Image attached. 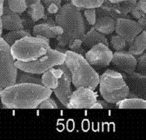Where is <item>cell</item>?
I'll return each instance as SVG.
<instances>
[{
    "instance_id": "obj_1",
    "label": "cell",
    "mask_w": 146,
    "mask_h": 140,
    "mask_svg": "<svg viewBox=\"0 0 146 140\" xmlns=\"http://www.w3.org/2000/svg\"><path fill=\"white\" fill-rule=\"evenodd\" d=\"M52 93V89L38 84L15 83L1 92L0 101L5 108L35 109Z\"/></svg>"
},
{
    "instance_id": "obj_32",
    "label": "cell",
    "mask_w": 146,
    "mask_h": 140,
    "mask_svg": "<svg viewBox=\"0 0 146 140\" xmlns=\"http://www.w3.org/2000/svg\"><path fill=\"white\" fill-rule=\"evenodd\" d=\"M47 11L50 14H56L58 12L60 6L56 5L55 3H51L47 7Z\"/></svg>"
},
{
    "instance_id": "obj_19",
    "label": "cell",
    "mask_w": 146,
    "mask_h": 140,
    "mask_svg": "<svg viewBox=\"0 0 146 140\" xmlns=\"http://www.w3.org/2000/svg\"><path fill=\"white\" fill-rule=\"evenodd\" d=\"M56 24L55 22H54L52 20L47 21L46 23L38 24L33 27V34L34 36L36 35H42L48 39L56 38V35L52 33L50 27L52 25Z\"/></svg>"
},
{
    "instance_id": "obj_14",
    "label": "cell",
    "mask_w": 146,
    "mask_h": 140,
    "mask_svg": "<svg viewBox=\"0 0 146 140\" xmlns=\"http://www.w3.org/2000/svg\"><path fill=\"white\" fill-rule=\"evenodd\" d=\"M3 28L8 31L20 30L23 29V25L19 14L11 11L6 1L3 8V12L0 17Z\"/></svg>"
},
{
    "instance_id": "obj_44",
    "label": "cell",
    "mask_w": 146,
    "mask_h": 140,
    "mask_svg": "<svg viewBox=\"0 0 146 140\" xmlns=\"http://www.w3.org/2000/svg\"><path fill=\"white\" fill-rule=\"evenodd\" d=\"M0 97H1V93H0Z\"/></svg>"
},
{
    "instance_id": "obj_31",
    "label": "cell",
    "mask_w": 146,
    "mask_h": 140,
    "mask_svg": "<svg viewBox=\"0 0 146 140\" xmlns=\"http://www.w3.org/2000/svg\"><path fill=\"white\" fill-rule=\"evenodd\" d=\"M84 16L89 25L93 26L96 20V12L95 9H88L84 11Z\"/></svg>"
},
{
    "instance_id": "obj_35",
    "label": "cell",
    "mask_w": 146,
    "mask_h": 140,
    "mask_svg": "<svg viewBox=\"0 0 146 140\" xmlns=\"http://www.w3.org/2000/svg\"><path fill=\"white\" fill-rule=\"evenodd\" d=\"M136 7L145 14L146 13V0H139L138 2L136 3Z\"/></svg>"
},
{
    "instance_id": "obj_42",
    "label": "cell",
    "mask_w": 146,
    "mask_h": 140,
    "mask_svg": "<svg viewBox=\"0 0 146 140\" xmlns=\"http://www.w3.org/2000/svg\"><path fill=\"white\" fill-rule=\"evenodd\" d=\"M3 26H2V23H1V19H0V37L1 36V35L3 34Z\"/></svg>"
},
{
    "instance_id": "obj_41",
    "label": "cell",
    "mask_w": 146,
    "mask_h": 140,
    "mask_svg": "<svg viewBox=\"0 0 146 140\" xmlns=\"http://www.w3.org/2000/svg\"><path fill=\"white\" fill-rule=\"evenodd\" d=\"M109 3L112 4H119L121 2L125 1V0H108Z\"/></svg>"
},
{
    "instance_id": "obj_33",
    "label": "cell",
    "mask_w": 146,
    "mask_h": 140,
    "mask_svg": "<svg viewBox=\"0 0 146 140\" xmlns=\"http://www.w3.org/2000/svg\"><path fill=\"white\" fill-rule=\"evenodd\" d=\"M50 29L52 31V33H53L56 37L58 36V35H62L64 33V31L62 28L60 26L56 25V24L52 25L50 27Z\"/></svg>"
},
{
    "instance_id": "obj_4",
    "label": "cell",
    "mask_w": 146,
    "mask_h": 140,
    "mask_svg": "<svg viewBox=\"0 0 146 140\" xmlns=\"http://www.w3.org/2000/svg\"><path fill=\"white\" fill-rule=\"evenodd\" d=\"M51 47L50 40L42 35H27L16 41L11 46V52L17 61L29 62L42 57Z\"/></svg>"
},
{
    "instance_id": "obj_38",
    "label": "cell",
    "mask_w": 146,
    "mask_h": 140,
    "mask_svg": "<svg viewBox=\"0 0 146 140\" xmlns=\"http://www.w3.org/2000/svg\"><path fill=\"white\" fill-rule=\"evenodd\" d=\"M25 1L27 4L28 7L33 6L36 5V4H38L39 3H40L41 0H25Z\"/></svg>"
},
{
    "instance_id": "obj_21",
    "label": "cell",
    "mask_w": 146,
    "mask_h": 140,
    "mask_svg": "<svg viewBox=\"0 0 146 140\" xmlns=\"http://www.w3.org/2000/svg\"><path fill=\"white\" fill-rule=\"evenodd\" d=\"M104 0H71V4L80 9H97L103 5Z\"/></svg>"
},
{
    "instance_id": "obj_16",
    "label": "cell",
    "mask_w": 146,
    "mask_h": 140,
    "mask_svg": "<svg viewBox=\"0 0 146 140\" xmlns=\"http://www.w3.org/2000/svg\"><path fill=\"white\" fill-rule=\"evenodd\" d=\"M94 28L104 35H108L115 31V20L109 15H99L93 25Z\"/></svg>"
},
{
    "instance_id": "obj_30",
    "label": "cell",
    "mask_w": 146,
    "mask_h": 140,
    "mask_svg": "<svg viewBox=\"0 0 146 140\" xmlns=\"http://www.w3.org/2000/svg\"><path fill=\"white\" fill-rule=\"evenodd\" d=\"M39 108L42 109H55L58 108V105L55 101V100L50 97L45 99L38 105Z\"/></svg>"
},
{
    "instance_id": "obj_7",
    "label": "cell",
    "mask_w": 146,
    "mask_h": 140,
    "mask_svg": "<svg viewBox=\"0 0 146 140\" xmlns=\"http://www.w3.org/2000/svg\"><path fill=\"white\" fill-rule=\"evenodd\" d=\"M15 59L11 52V46L0 37V93L6 87L14 85L18 72Z\"/></svg>"
},
{
    "instance_id": "obj_26",
    "label": "cell",
    "mask_w": 146,
    "mask_h": 140,
    "mask_svg": "<svg viewBox=\"0 0 146 140\" xmlns=\"http://www.w3.org/2000/svg\"><path fill=\"white\" fill-rule=\"evenodd\" d=\"M110 45L113 50L116 51L123 50L127 45V42L119 35L112 36L110 40Z\"/></svg>"
},
{
    "instance_id": "obj_27",
    "label": "cell",
    "mask_w": 146,
    "mask_h": 140,
    "mask_svg": "<svg viewBox=\"0 0 146 140\" xmlns=\"http://www.w3.org/2000/svg\"><path fill=\"white\" fill-rule=\"evenodd\" d=\"M136 0H125L119 5V10L122 17H125L128 13L131 12L136 5Z\"/></svg>"
},
{
    "instance_id": "obj_37",
    "label": "cell",
    "mask_w": 146,
    "mask_h": 140,
    "mask_svg": "<svg viewBox=\"0 0 146 140\" xmlns=\"http://www.w3.org/2000/svg\"><path fill=\"white\" fill-rule=\"evenodd\" d=\"M138 23L139 25L143 28V30H145V26H146V20H145V17H143L140 18L138 19V21L137 22Z\"/></svg>"
},
{
    "instance_id": "obj_20",
    "label": "cell",
    "mask_w": 146,
    "mask_h": 140,
    "mask_svg": "<svg viewBox=\"0 0 146 140\" xmlns=\"http://www.w3.org/2000/svg\"><path fill=\"white\" fill-rule=\"evenodd\" d=\"M15 83H33L42 85L41 77L39 75L25 72L19 69Z\"/></svg>"
},
{
    "instance_id": "obj_18",
    "label": "cell",
    "mask_w": 146,
    "mask_h": 140,
    "mask_svg": "<svg viewBox=\"0 0 146 140\" xmlns=\"http://www.w3.org/2000/svg\"><path fill=\"white\" fill-rule=\"evenodd\" d=\"M146 49V31L143 30L129 44V52L134 56H139Z\"/></svg>"
},
{
    "instance_id": "obj_40",
    "label": "cell",
    "mask_w": 146,
    "mask_h": 140,
    "mask_svg": "<svg viewBox=\"0 0 146 140\" xmlns=\"http://www.w3.org/2000/svg\"><path fill=\"white\" fill-rule=\"evenodd\" d=\"M5 0H0V17L3 14V8L4 5H5Z\"/></svg>"
},
{
    "instance_id": "obj_3",
    "label": "cell",
    "mask_w": 146,
    "mask_h": 140,
    "mask_svg": "<svg viewBox=\"0 0 146 140\" xmlns=\"http://www.w3.org/2000/svg\"><path fill=\"white\" fill-rule=\"evenodd\" d=\"M64 64L70 70L73 85L88 87L94 91L99 85L100 75L84 56L71 50L65 51Z\"/></svg>"
},
{
    "instance_id": "obj_10",
    "label": "cell",
    "mask_w": 146,
    "mask_h": 140,
    "mask_svg": "<svg viewBox=\"0 0 146 140\" xmlns=\"http://www.w3.org/2000/svg\"><path fill=\"white\" fill-rule=\"evenodd\" d=\"M143 30L137 22L125 17L115 20V31L117 35L122 37L129 45Z\"/></svg>"
},
{
    "instance_id": "obj_25",
    "label": "cell",
    "mask_w": 146,
    "mask_h": 140,
    "mask_svg": "<svg viewBox=\"0 0 146 140\" xmlns=\"http://www.w3.org/2000/svg\"><path fill=\"white\" fill-rule=\"evenodd\" d=\"M41 82L44 86L50 89L54 90L58 86V79L55 78L52 74L50 70H48L46 71V72L42 74V76L41 77Z\"/></svg>"
},
{
    "instance_id": "obj_34",
    "label": "cell",
    "mask_w": 146,
    "mask_h": 140,
    "mask_svg": "<svg viewBox=\"0 0 146 140\" xmlns=\"http://www.w3.org/2000/svg\"><path fill=\"white\" fill-rule=\"evenodd\" d=\"M132 15L134 17L136 18V19L138 20L139 18L143 17H145V14L143 12H142L141 11L139 10L137 8L135 7L132 10V11L131 12Z\"/></svg>"
},
{
    "instance_id": "obj_5",
    "label": "cell",
    "mask_w": 146,
    "mask_h": 140,
    "mask_svg": "<svg viewBox=\"0 0 146 140\" xmlns=\"http://www.w3.org/2000/svg\"><path fill=\"white\" fill-rule=\"evenodd\" d=\"M100 91L105 101L115 104L127 97L129 88L122 74L108 69L100 77Z\"/></svg>"
},
{
    "instance_id": "obj_11",
    "label": "cell",
    "mask_w": 146,
    "mask_h": 140,
    "mask_svg": "<svg viewBox=\"0 0 146 140\" xmlns=\"http://www.w3.org/2000/svg\"><path fill=\"white\" fill-rule=\"evenodd\" d=\"M129 88L127 98H141L145 99V75L136 72L121 74Z\"/></svg>"
},
{
    "instance_id": "obj_23",
    "label": "cell",
    "mask_w": 146,
    "mask_h": 140,
    "mask_svg": "<svg viewBox=\"0 0 146 140\" xmlns=\"http://www.w3.org/2000/svg\"><path fill=\"white\" fill-rule=\"evenodd\" d=\"M31 34L28 31L23 30L11 31L9 33H7L3 37V39L6 42L8 45L11 46L17 41L18 40L23 38V37L30 35Z\"/></svg>"
},
{
    "instance_id": "obj_13",
    "label": "cell",
    "mask_w": 146,
    "mask_h": 140,
    "mask_svg": "<svg viewBox=\"0 0 146 140\" xmlns=\"http://www.w3.org/2000/svg\"><path fill=\"white\" fill-rule=\"evenodd\" d=\"M111 62L116 67L125 74L131 73L136 69L137 59L129 51H116L113 53Z\"/></svg>"
},
{
    "instance_id": "obj_28",
    "label": "cell",
    "mask_w": 146,
    "mask_h": 140,
    "mask_svg": "<svg viewBox=\"0 0 146 140\" xmlns=\"http://www.w3.org/2000/svg\"><path fill=\"white\" fill-rule=\"evenodd\" d=\"M82 39H75L72 40L68 43V47L71 51L76 52L84 57L86 54V50H85L82 46Z\"/></svg>"
},
{
    "instance_id": "obj_24",
    "label": "cell",
    "mask_w": 146,
    "mask_h": 140,
    "mask_svg": "<svg viewBox=\"0 0 146 140\" xmlns=\"http://www.w3.org/2000/svg\"><path fill=\"white\" fill-rule=\"evenodd\" d=\"M9 9L18 14H22L28 8L25 0H5Z\"/></svg>"
},
{
    "instance_id": "obj_22",
    "label": "cell",
    "mask_w": 146,
    "mask_h": 140,
    "mask_svg": "<svg viewBox=\"0 0 146 140\" xmlns=\"http://www.w3.org/2000/svg\"><path fill=\"white\" fill-rule=\"evenodd\" d=\"M27 9L28 15L30 16L31 20L34 22H38L46 17L45 7L41 3L28 7Z\"/></svg>"
},
{
    "instance_id": "obj_2",
    "label": "cell",
    "mask_w": 146,
    "mask_h": 140,
    "mask_svg": "<svg viewBox=\"0 0 146 140\" xmlns=\"http://www.w3.org/2000/svg\"><path fill=\"white\" fill-rule=\"evenodd\" d=\"M55 23L64 31L62 35L56 37L59 47H66L75 39H82L86 34L82 15L78 8L71 3H66L60 6L58 12L56 14Z\"/></svg>"
},
{
    "instance_id": "obj_9",
    "label": "cell",
    "mask_w": 146,
    "mask_h": 140,
    "mask_svg": "<svg viewBox=\"0 0 146 140\" xmlns=\"http://www.w3.org/2000/svg\"><path fill=\"white\" fill-rule=\"evenodd\" d=\"M96 101L93 90L86 87H79L71 93L66 107L70 109L91 108Z\"/></svg>"
},
{
    "instance_id": "obj_39",
    "label": "cell",
    "mask_w": 146,
    "mask_h": 140,
    "mask_svg": "<svg viewBox=\"0 0 146 140\" xmlns=\"http://www.w3.org/2000/svg\"><path fill=\"white\" fill-rule=\"evenodd\" d=\"M96 108H103V106L101 105V104L98 101V100L96 101V102L93 104V105L92 106L91 109H96Z\"/></svg>"
},
{
    "instance_id": "obj_36",
    "label": "cell",
    "mask_w": 146,
    "mask_h": 140,
    "mask_svg": "<svg viewBox=\"0 0 146 140\" xmlns=\"http://www.w3.org/2000/svg\"><path fill=\"white\" fill-rule=\"evenodd\" d=\"M42 1L43 5L46 7L51 3H55L59 6H61V3H62V0H42Z\"/></svg>"
},
{
    "instance_id": "obj_8",
    "label": "cell",
    "mask_w": 146,
    "mask_h": 140,
    "mask_svg": "<svg viewBox=\"0 0 146 140\" xmlns=\"http://www.w3.org/2000/svg\"><path fill=\"white\" fill-rule=\"evenodd\" d=\"M113 53L109 46L100 43L88 50L84 55L87 61L96 68H104L108 66L112 61Z\"/></svg>"
},
{
    "instance_id": "obj_43",
    "label": "cell",
    "mask_w": 146,
    "mask_h": 140,
    "mask_svg": "<svg viewBox=\"0 0 146 140\" xmlns=\"http://www.w3.org/2000/svg\"><path fill=\"white\" fill-rule=\"evenodd\" d=\"M64 1H66L67 2V3H71V0H64Z\"/></svg>"
},
{
    "instance_id": "obj_12",
    "label": "cell",
    "mask_w": 146,
    "mask_h": 140,
    "mask_svg": "<svg viewBox=\"0 0 146 140\" xmlns=\"http://www.w3.org/2000/svg\"><path fill=\"white\" fill-rule=\"evenodd\" d=\"M62 66L63 68V74L62 77L58 79V86L52 90V91L55 93L56 97L63 104V105L66 107L68 100L72 93L71 87L72 80L71 73L65 64L63 63Z\"/></svg>"
},
{
    "instance_id": "obj_6",
    "label": "cell",
    "mask_w": 146,
    "mask_h": 140,
    "mask_svg": "<svg viewBox=\"0 0 146 140\" xmlns=\"http://www.w3.org/2000/svg\"><path fill=\"white\" fill-rule=\"evenodd\" d=\"M65 61V54L56 49H50L42 57L29 62L15 61L19 70L34 74H42L51 68L62 64Z\"/></svg>"
},
{
    "instance_id": "obj_15",
    "label": "cell",
    "mask_w": 146,
    "mask_h": 140,
    "mask_svg": "<svg viewBox=\"0 0 146 140\" xmlns=\"http://www.w3.org/2000/svg\"><path fill=\"white\" fill-rule=\"evenodd\" d=\"M82 46L85 50H90L93 46L100 43H103L109 46V43L105 35L92 27L82 38Z\"/></svg>"
},
{
    "instance_id": "obj_29",
    "label": "cell",
    "mask_w": 146,
    "mask_h": 140,
    "mask_svg": "<svg viewBox=\"0 0 146 140\" xmlns=\"http://www.w3.org/2000/svg\"><path fill=\"white\" fill-rule=\"evenodd\" d=\"M137 59L136 69L137 72L141 74L145 75V66H146V54L143 53L139 55V58Z\"/></svg>"
},
{
    "instance_id": "obj_17",
    "label": "cell",
    "mask_w": 146,
    "mask_h": 140,
    "mask_svg": "<svg viewBox=\"0 0 146 140\" xmlns=\"http://www.w3.org/2000/svg\"><path fill=\"white\" fill-rule=\"evenodd\" d=\"M120 109H145V99L141 98H125L115 103Z\"/></svg>"
}]
</instances>
